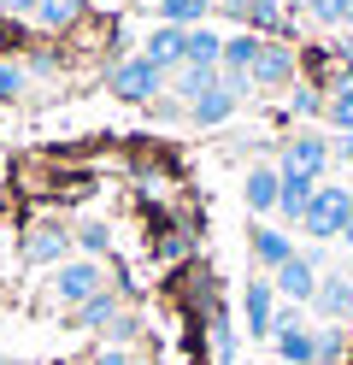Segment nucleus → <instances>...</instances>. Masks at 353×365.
I'll return each mask as SVG.
<instances>
[{
    "label": "nucleus",
    "instance_id": "obj_1",
    "mask_svg": "<svg viewBox=\"0 0 353 365\" xmlns=\"http://www.w3.org/2000/svg\"><path fill=\"white\" fill-rule=\"evenodd\" d=\"M165 88H171V77H165L153 59H141V53H130V59L106 65V95L130 101V106H153V101L165 95Z\"/></svg>",
    "mask_w": 353,
    "mask_h": 365
},
{
    "label": "nucleus",
    "instance_id": "obj_2",
    "mask_svg": "<svg viewBox=\"0 0 353 365\" xmlns=\"http://www.w3.org/2000/svg\"><path fill=\"white\" fill-rule=\"evenodd\" d=\"M106 289V265L101 259H65L59 271H53V283H47V301L53 307H65V312H77L83 301H94V294Z\"/></svg>",
    "mask_w": 353,
    "mask_h": 365
},
{
    "label": "nucleus",
    "instance_id": "obj_3",
    "mask_svg": "<svg viewBox=\"0 0 353 365\" xmlns=\"http://www.w3.org/2000/svg\"><path fill=\"white\" fill-rule=\"evenodd\" d=\"M347 218H353V189H342V182H318V195H312V207H306L300 230L312 242H342Z\"/></svg>",
    "mask_w": 353,
    "mask_h": 365
},
{
    "label": "nucleus",
    "instance_id": "obj_4",
    "mask_svg": "<svg viewBox=\"0 0 353 365\" xmlns=\"http://www.w3.org/2000/svg\"><path fill=\"white\" fill-rule=\"evenodd\" d=\"M71 247H77L71 224H59V218H36L30 230H24V242H18V259H24V265H47V271H59L65 259H77Z\"/></svg>",
    "mask_w": 353,
    "mask_h": 365
},
{
    "label": "nucleus",
    "instance_id": "obj_5",
    "mask_svg": "<svg viewBox=\"0 0 353 365\" xmlns=\"http://www.w3.org/2000/svg\"><path fill=\"white\" fill-rule=\"evenodd\" d=\"M329 159H336V142H324L318 130H295L289 142H277V165H282V171H300V177H312V182H324Z\"/></svg>",
    "mask_w": 353,
    "mask_h": 365
},
{
    "label": "nucleus",
    "instance_id": "obj_6",
    "mask_svg": "<svg viewBox=\"0 0 353 365\" xmlns=\"http://www.w3.org/2000/svg\"><path fill=\"white\" fill-rule=\"evenodd\" d=\"M271 348H277V365H312V359H318V330L300 318V307H282V312H277Z\"/></svg>",
    "mask_w": 353,
    "mask_h": 365
},
{
    "label": "nucleus",
    "instance_id": "obj_7",
    "mask_svg": "<svg viewBox=\"0 0 353 365\" xmlns=\"http://www.w3.org/2000/svg\"><path fill=\"white\" fill-rule=\"evenodd\" d=\"M300 83V48L295 41H259L253 88H295Z\"/></svg>",
    "mask_w": 353,
    "mask_h": 365
},
{
    "label": "nucleus",
    "instance_id": "obj_8",
    "mask_svg": "<svg viewBox=\"0 0 353 365\" xmlns=\"http://www.w3.org/2000/svg\"><path fill=\"white\" fill-rule=\"evenodd\" d=\"M318 277H324V271H318V254H295L282 271H271V289H277L289 307H312Z\"/></svg>",
    "mask_w": 353,
    "mask_h": 365
},
{
    "label": "nucleus",
    "instance_id": "obj_9",
    "mask_svg": "<svg viewBox=\"0 0 353 365\" xmlns=\"http://www.w3.org/2000/svg\"><path fill=\"white\" fill-rule=\"evenodd\" d=\"M295 254H300L295 236H289V230H277V224H253V230H247V259L265 271V277H271V271H282Z\"/></svg>",
    "mask_w": 353,
    "mask_h": 365
},
{
    "label": "nucleus",
    "instance_id": "obj_10",
    "mask_svg": "<svg viewBox=\"0 0 353 365\" xmlns=\"http://www.w3.org/2000/svg\"><path fill=\"white\" fill-rule=\"evenodd\" d=\"M312 312L324 318V324H353V277H347V271H324V277H318Z\"/></svg>",
    "mask_w": 353,
    "mask_h": 365
},
{
    "label": "nucleus",
    "instance_id": "obj_11",
    "mask_svg": "<svg viewBox=\"0 0 353 365\" xmlns=\"http://www.w3.org/2000/svg\"><path fill=\"white\" fill-rule=\"evenodd\" d=\"M277 289H271V277H253L247 289H242V324H247V336H277Z\"/></svg>",
    "mask_w": 353,
    "mask_h": 365
},
{
    "label": "nucleus",
    "instance_id": "obj_12",
    "mask_svg": "<svg viewBox=\"0 0 353 365\" xmlns=\"http://www.w3.org/2000/svg\"><path fill=\"white\" fill-rule=\"evenodd\" d=\"M118 312H124V294L106 283L94 301H83L77 312H65V324H71V330H83V336H106V330L118 324Z\"/></svg>",
    "mask_w": 353,
    "mask_h": 365
},
{
    "label": "nucleus",
    "instance_id": "obj_13",
    "mask_svg": "<svg viewBox=\"0 0 353 365\" xmlns=\"http://www.w3.org/2000/svg\"><path fill=\"white\" fill-rule=\"evenodd\" d=\"M206 341H212V365H235V348H242V330H235L230 307L212 294L206 301Z\"/></svg>",
    "mask_w": 353,
    "mask_h": 365
},
{
    "label": "nucleus",
    "instance_id": "obj_14",
    "mask_svg": "<svg viewBox=\"0 0 353 365\" xmlns=\"http://www.w3.org/2000/svg\"><path fill=\"white\" fill-rule=\"evenodd\" d=\"M183 36H188V30H177V24H153L148 36H141V48H135V53H141V59H153L159 71L171 77L177 65H183Z\"/></svg>",
    "mask_w": 353,
    "mask_h": 365
},
{
    "label": "nucleus",
    "instance_id": "obj_15",
    "mask_svg": "<svg viewBox=\"0 0 353 365\" xmlns=\"http://www.w3.org/2000/svg\"><path fill=\"white\" fill-rule=\"evenodd\" d=\"M277 195H282V171L271 165V159L247 165V182H242V200H247V212H277Z\"/></svg>",
    "mask_w": 353,
    "mask_h": 365
},
{
    "label": "nucleus",
    "instance_id": "obj_16",
    "mask_svg": "<svg viewBox=\"0 0 353 365\" xmlns=\"http://www.w3.org/2000/svg\"><path fill=\"white\" fill-rule=\"evenodd\" d=\"M88 6H94V0H41L30 24L47 30V36H65V30H77L83 18H88Z\"/></svg>",
    "mask_w": 353,
    "mask_h": 365
},
{
    "label": "nucleus",
    "instance_id": "obj_17",
    "mask_svg": "<svg viewBox=\"0 0 353 365\" xmlns=\"http://www.w3.org/2000/svg\"><path fill=\"white\" fill-rule=\"evenodd\" d=\"M282 171V165H277ZM312 195H318V182L312 177H300V171H282V195H277V218L282 224H300L306 207H312Z\"/></svg>",
    "mask_w": 353,
    "mask_h": 365
},
{
    "label": "nucleus",
    "instance_id": "obj_18",
    "mask_svg": "<svg viewBox=\"0 0 353 365\" xmlns=\"http://www.w3.org/2000/svg\"><path fill=\"white\" fill-rule=\"evenodd\" d=\"M183 65H200V71H218V65H224V36L212 30V24L188 30V36H183Z\"/></svg>",
    "mask_w": 353,
    "mask_h": 365
},
{
    "label": "nucleus",
    "instance_id": "obj_19",
    "mask_svg": "<svg viewBox=\"0 0 353 365\" xmlns=\"http://www.w3.org/2000/svg\"><path fill=\"white\" fill-rule=\"evenodd\" d=\"M212 18V0H153V24H177V30H200Z\"/></svg>",
    "mask_w": 353,
    "mask_h": 365
},
{
    "label": "nucleus",
    "instance_id": "obj_20",
    "mask_svg": "<svg viewBox=\"0 0 353 365\" xmlns=\"http://www.w3.org/2000/svg\"><path fill=\"white\" fill-rule=\"evenodd\" d=\"M235 95H224V88H212V95H200L195 106H188V124H200V130H218V124H230L235 118Z\"/></svg>",
    "mask_w": 353,
    "mask_h": 365
},
{
    "label": "nucleus",
    "instance_id": "obj_21",
    "mask_svg": "<svg viewBox=\"0 0 353 365\" xmlns=\"http://www.w3.org/2000/svg\"><path fill=\"white\" fill-rule=\"evenodd\" d=\"M200 254V236L195 230H165V236H153V265H183V259H195Z\"/></svg>",
    "mask_w": 353,
    "mask_h": 365
},
{
    "label": "nucleus",
    "instance_id": "obj_22",
    "mask_svg": "<svg viewBox=\"0 0 353 365\" xmlns=\"http://www.w3.org/2000/svg\"><path fill=\"white\" fill-rule=\"evenodd\" d=\"M253 59H259V36H247V30H235V36H224V65H218V71H235V77H253Z\"/></svg>",
    "mask_w": 353,
    "mask_h": 365
},
{
    "label": "nucleus",
    "instance_id": "obj_23",
    "mask_svg": "<svg viewBox=\"0 0 353 365\" xmlns=\"http://www.w3.org/2000/svg\"><path fill=\"white\" fill-rule=\"evenodd\" d=\"M329 112V88L324 83H295L289 88V118H324Z\"/></svg>",
    "mask_w": 353,
    "mask_h": 365
},
{
    "label": "nucleus",
    "instance_id": "obj_24",
    "mask_svg": "<svg viewBox=\"0 0 353 365\" xmlns=\"http://www.w3.org/2000/svg\"><path fill=\"white\" fill-rule=\"evenodd\" d=\"M312 330H318V359H312V365H342V359L353 354V341H347L342 324H312Z\"/></svg>",
    "mask_w": 353,
    "mask_h": 365
},
{
    "label": "nucleus",
    "instance_id": "obj_25",
    "mask_svg": "<svg viewBox=\"0 0 353 365\" xmlns=\"http://www.w3.org/2000/svg\"><path fill=\"white\" fill-rule=\"evenodd\" d=\"M77 247H83V259H106L112 254V230H106V218H88V224H77Z\"/></svg>",
    "mask_w": 353,
    "mask_h": 365
},
{
    "label": "nucleus",
    "instance_id": "obj_26",
    "mask_svg": "<svg viewBox=\"0 0 353 365\" xmlns=\"http://www.w3.org/2000/svg\"><path fill=\"white\" fill-rule=\"evenodd\" d=\"M329 130L336 135H353V83H342V88H329Z\"/></svg>",
    "mask_w": 353,
    "mask_h": 365
},
{
    "label": "nucleus",
    "instance_id": "obj_27",
    "mask_svg": "<svg viewBox=\"0 0 353 365\" xmlns=\"http://www.w3.org/2000/svg\"><path fill=\"white\" fill-rule=\"evenodd\" d=\"M306 18L324 30H342L347 18H353V0H306Z\"/></svg>",
    "mask_w": 353,
    "mask_h": 365
},
{
    "label": "nucleus",
    "instance_id": "obj_28",
    "mask_svg": "<svg viewBox=\"0 0 353 365\" xmlns=\"http://www.w3.org/2000/svg\"><path fill=\"white\" fill-rule=\"evenodd\" d=\"M141 336H148V330H141V312H118V324L106 330V348H130V341H141Z\"/></svg>",
    "mask_w": 353,
    "mask_h": 365
},
{
    "label": "nucleus",
    "instance_id": "obj_29",
    "mask_svg": "<svg viewBox=\"0 0 353 365\" xmlns=\"http://www.w3.org/2000/svg\"><path fill=\"white\" fill-rule=\"evenodd\" d=\"M24 88H30V71L18 59H0V101H18Z\"/></svg>",
    "mask_w": 353,
    "mask_h": 365
},
{
    "label": "nucleus",
    "instance_id": "obj_30",
    "mask_svg": "<svg viewBox=\"0 0 353 365\" xmlns=\"http://www.w3.org/2000/svg\"><path fill=\"white\" fill-rule=\"evenodd\" d=\"M24 71H36V77H53V71H59V53H53V48H36Z\"/></svg>",
    "mask_w": 353,
    "mask_h": 365
},
{
    "label": "nucleus",
    "instance_id": "obj_31",
    "mask_svg": "<svg viewBox=\"0 0 353 365\" xmlns=\"http://www.w3.org/2000/svg\"><path fill=\"white\" fill-rule=\"evenodd\" d=\"M41 0H0V18H12V24H24V18H36Z\"/></svg>",
    "mask_w": 353,
    "mask_h": 365
},
{
    "label": "nucleus",
    "instance_id": "obj_32",
    "mask_svg": "<svg viewBox=\"0 0 353 365\" xmlns=\"http://www.w3.org/2000/svg\"><path fill=\"white\" fill-rule=\"evenodd\" d=\"M153 118H165V124H171V118H188V106H183L177 95H159V101H153Z\"/></svg>",
    "mask_w": 353,
    "mask_h": 365
},
{
    "label": "nucleus",
    "instance_id": "obj_33",
    "mask_svg": "<svg viewBox=\"0 0 353 365\" xmlns=\"http://www.w3.org/2000/svg\"><path fill=\"white\" fill-rule=\"evenodd\" d=\"M88 365H135V354H130V348H101Z\"/></svg>",
    "mask_w": 353,
    "mask_h": 365
},
{
    "label": "nucleus",
    "instance_id": "obj_34",
    "mask_svg": "<svg viewBox=\"0 0 353 365\" xmlns=\"http://www.w3.org/2000/svg\"><path fill=\"white\" fill-rule=\"evenodd\" d=\"M212 12H224V18H235V24H242V12H247V0H212Z\"/></svg>",
    "mask_w": 353,
    "mask_h": 365
},
{
    "label": "nucleus",
    "instance_id": "obj_35",
    "mask_svg": "<svg viewBox=\"0 0 353 365\" xmlns=\"http://www.w3.org/2000/svg\"><path fill=\"white\" fill-rule=\"evenodd\" d=\"M336 159H342V165H353V135H336Z\"/></svg>",
    "mask_w": 353,
    "mask_h": 365
},
{
    "label": "nucleus",
    "instance_id": "obj_36",
    "mask_svg": "<svg viewBox=\"0 0 353 365\" xmlns=\"http://www.w3.org/2000/svg\"><path fill=\"white\" fill-rule=\"evenodd\" d=\"M282 6H289V18H295V12H306V0H282Z\"/></svg>",
    "mask_w": 353,
    "mask_h": 365
},
{
    "label": "nucleus",
    "instance_id": "obj_37",
    "mask_svg": "<svg viewBox=\"0 0 353 365\" xmlns=\"http://www.w3.org/2000/svg\"><path fill=\"white\" fill-rule=\"evenodd\" d=\"M342 247H353V218H347V230H342Z\"/></svg>",
    "mask_w": 353,
    "mask_h": 365
},
{
    "label": "nucleus",
    "instance_id": "obj_38",
    "mask_svg": "<svg viewBox=\"0 0 353 365\" xmlns=\"http://www.w3.org/2000/svg\"><path fill=\"white\" fill-rule=\"evenodd\" d=\"M0 365H12V359H6V354H0Z\"/></svg>",
    "mask_w": 353,
    "mask_h": 365
},
{
    "label": "nucleus",
    "instance_id": "obj_39",
    "mask_svg": "<svg viewBox=\"0 0 353 365\" xmlns=\"http://www.w3.org/2000/svg\"><path fill=\"white\" fill-rule=\"evenodd\" d=\"M135 365H153V359H135Z\"/></svg>",
    "mask_w": 353,
    "mask_h": 365
},
{
    "label": "nucleus",
    "instance_id": "obj_40",
    "mask_svg": "<svg viewBox=\"0 0 353 365\" xmlns=\"http://www.w3.org/2000/svg\"><path fill=\"white\" fill-rule=\"evenodd\" d=\"M148 6H153V0H148Z\"/></svg>",
    "mask_w": 353,
    "mask_h": 365
}]
</instances>
